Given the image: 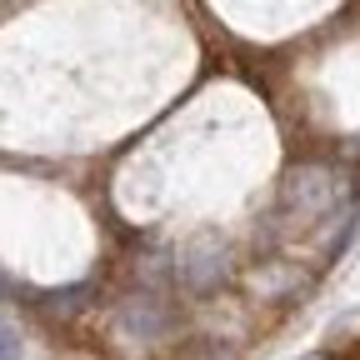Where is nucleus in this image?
<instances>
[{
  "label": "nucleus",
  "mask_w": 360,
  "mask_h": 360,
  "mask_svg": "<svg viewBox=\"0 0 360 360\" xmlns=\"http://www.w3.org/2000/svg\"><path fill=\"white\" fill-rule=\"evenodd\" d=\"M120 321H125V330H135V335H160L165 321H170V310H165L160 300H150V295H135V300H125Z\"/></svg>",
  "instance_id": "1"
},
{
  "label": "nucleus",
  "mask_w": 360,
  "mask_h": 360,
  "mask_svg": "<svg viewBox=\"0 0 360 360\" xmlns=\"http://www.w3.org/2000/svg\"><path fill=\"white\" fill-rule=\"evenodd\" d=\"M220 276H225V250H220V245H195V250L186 255V281H191V285L205 290V285H215Z\"/></svg>",
  "instance_id": "2"
},
{
  "label": "nucleus",
  "mask_w": 360,
  "mask_h": 360,
  "mask_svg": "<svg viewBox=\"0 0 360 360\" xmlns=\"http://www.w3.org/2000/svg\"><path fill=\"white\" fill-rule=\"evenodd\" d=\"M0 360H20V335L11 326H0Z\"/></svg>",
  "instance_id": "3"
},
{
  "label": "nucleus",
  "mask_w": 360,
  "mask_h": 360,
  "mask_svg": "<svg viewBox=\"0 0 360 360\" xmlns=\"http://www.w3.org/2000/svg\"><path fill=\"white\" fill-rule=\"evenodd\" d=\"M305 360H360V340L345 345V350H321V355H305Z\"/></svg>",
  "instance_id": "4"
}]
</instances>
